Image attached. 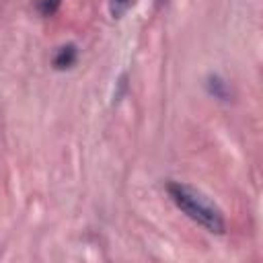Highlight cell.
<instances>
[{
	"mask_svg": "<svg viewBox=\"0 0 263 263\" xmlns=\"http://www.w3.org/2000/svg\"><path fill=\"white\" fill-rule=\"evenodd\" d=\"M76 62H78V45L72 41L62 43L51 55V66H53V70H60V72L74 68Z\"/></svg>",
	"mask_w": 263,
	"mask_h": 263,
	"instance_id": "7a4b0ae2",
	"label": "cell"
},
{
	"mask_svg": "<svg viewBox=\"0 0 263 263\" xmlns=\"http://www.w3.org/2000/svg\"><path fill=\"white\" fill-rule=\"evenodd\" d=\"M134 0H109V12L113 18H119L121 14H125V10L132 6Z\"/></svg>",
	"mask_w": 263,
	"mask_h": 263,
	"instance_id": "5b68a950",
	"label": "cell"
},
{
	"mask_svg": "<svg viewBox=\"0 0 263 263\" xmlns=\"http://www.w3.org/2000/svg\"><path fill=\"white\" fill-rule=\"evenodd\" d=\"M205 90L210 97L218 99V101H230V84L220 76V74H208L205 78Z\"/></svg>",
	"mask_w": 263,
	"mask_h": 263,
	"instance_id": "3957f363",
	"label": "cell"
},
{
	"mask_svg": "<svg viewBox=\"0 0 263 263\" xmlns=\"http://www.w3.org/2000/svg\"><path fill=\"white\" fill-rule=\"evenodd\" d=\"M60 4H62V0H35L33 6L37 10V14H41V16H53L58 12Z\"/></svg>",
	"mask_w": 263,
	"mask_h": 263,
	"instance_id": "277c9868",
	"label": "cell"
},
{
	"mask_svg": "<svg viewBox=\"0 0 263 263\" xmlns=\"http://www.w3.org/2000/svg\"><path fill=\"white\" fill-rule=\"evenodd\" d=\"M164 189L171 201L177 205V210H181L189 220H193L195 224H199L212 234L226 232V220L222 210L205 193H201L199 189L183 181H168Z\"/></svg>",
	"mask_w": 263,
	"mask_h": 263,
	"instance_id": "6da1fadb",
	"label": "cell"
}]
</instances>
